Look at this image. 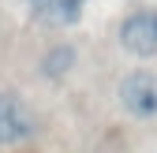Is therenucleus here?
Segmentation results:
<instances>
[{"instance_id":"obj_1","label":"nucleus","mask_w":157,"mask_h":153,"mask_svg":"<svg viewBox=\"0 0 157 153\" xmlns=\"http://www.w3.org/2000/svg\"><path fill=\"white\" fill-rule=\"evenodd\" d=\"M37 131V116L34 108L15 97V93L0 90V146H19V142H30Z\"/></svg>"},{"instance_id":"obj_3","label":"nucleus","mask_w":157,"mask_h":153,"mask_svg":"<svg viewBox=\"0 0 157 153\" xmlns=\"http://www.w3.org/2000/svg\"><path fill=\"white\" fill-rule=\"evenodd\" d=\"M120 45L131 56H153L157 52V11L153 8L131 11L120 23Z\"/></svg>"},{"instance_id":"obj_5","label":"nucleus","mask_w":157,"mask_h":153,"mask_svg":"<svg viewBox=\"0 0 157 153\" xmlns=\"http://www.w3.org/2000/svg\"><path fill=\"white\" fill-rule=\"evenodd\" d=\"M71 67H75V49L71 45H52L45 52V60H41V71L49 75V79H64Z\"/></svg>"},{"instance_id":"obj_4","label":"nucleus","mask_w":157,"mask_h":153,"mask_svg":"<svg viewBox=\"0 0 157 153\" xmlns=\"http://www.w3.org/2000/svg\"><path fill=\"white\" fill-rule=\"evenodd\" d=\"M26 4H30V15L45 26H75L86 8V4H75V0H26Z\"/></svg>"},{"instance_id":"obj_2","label":"nucleus","mask_w":157,"mask_h":153,"mask_svg":"<svg viewBox=\"0 0 157 153\" xmlns=\"http://www.w3.org/2000/svg\"><path fill=\"white\" fill-rule=\"evenodd\" d=\"M120 105L135 120H153L157 116V75L153 71H131V75H124Z\"/></svg>"},{"instance_id":"obj_6","label":"nucleus","mask_w":157,"mask_h":153,"mask_svg":"<svg viewBox=\"0 0 157 153\" xmlns=\"http://www.w3.org/2000/svg\"><path fill=\"white\" fill-rule=\"evenodd\" d=\"M75 4H86V0H75Z\"/></svg>"}]
</instances>
